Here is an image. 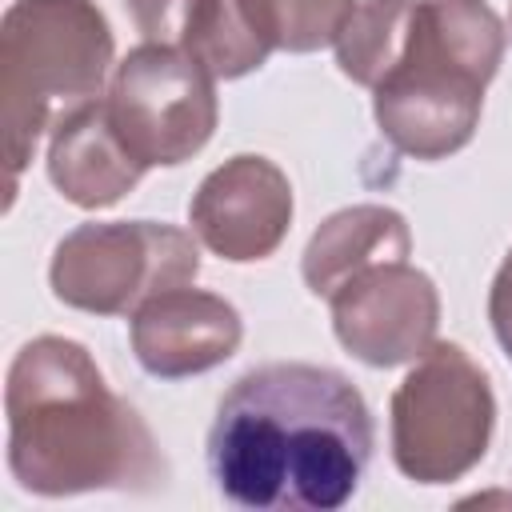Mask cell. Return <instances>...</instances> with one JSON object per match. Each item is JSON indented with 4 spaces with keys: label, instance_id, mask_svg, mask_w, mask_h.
I'll use <instances>...</instances> for the list:
<instances>
[{
    "label": "cell",
    "instance_id": "obj_17",
    "mask_svg": "<svg viewBox=\"0 0 512 512\" xmlns=\"http://www.w3.org/2000/svg\"><path fill=\"white\" fill-rule=\"evenodd\" d=\"M508 32H512V4H508Z\"/></svg>",
    "mask_w": 512,
    "mask_h": 512
},
{
    "label": "cell",
    "instance_id": "obj_5",
    "mask_svg": "<svg viewBox=\"0 0 512 512\" xmlns=\"http://www.w3.org/2000/svg\"><path fill=\"white\" fill-rule=\"evenodd\" d=\"M492 424L488 372L460 344L432 340L392 392V460L412 484H452L488 456Z\"/></svg>",
    "mask_w": 512,
    "mask_h": 512
},
{
    "label": "cell",
    "instance_id": "obj_4",
    "mask_svg": "<svg viewBox=\"0 0 512 512\" xmlns=\"http://www.w3.org/2000/svg\"><path fill=\"white\" fill-rule=\"evenodd\" d=\"M112 28L92 0H12L0 20V128L8 204L60 108L100 96L112 68Z\"/></svg>",
    "mask_w": 512,
    "mask_h": 512
},
{
    "label": "cell",
    "instance_id": "obj_10",
    "mask_svg": "<svg viewBox=\"0 0 512 512\" xmlns=\"http://www.w3.org/2000/svg\"><path fill=\"white\" fill-rule=\"evenodd\" d=\"M244 340L240 312L200 288H168L132 312V352L148 376L184 380L224 364Z\"/></svg>",
    "mask_w": 512,
    "mask_h": 512
},
{
    "label": "cell",
    "instance_id": "obj_8",
    "mask_svg": "<svg viewBox=\"0 0 512 512\" xmlns=\"http://www.w3.org/2000/svg\"><path fill=\"white\" fill-rule=\"evenodd\" d=\"M328 308L336 340L368 368L412 364L436 340L440 324L436 284L408 260L356 272L328 296Z\"/></svg>",
    "mask_w": 512,
    "mask_h": 512
},
{
    "label": "cell",
    "instance_id": "obj_11",
    "mask_svg": "<svg viewBox=\"0 0 512 512\" xmlns=\"http://www.w3.org/2000/svg\"><path fill=\"white\" fill-rule=\"evenodd\" d=\"M148 168L128 152L120 140L108 100H88L80 108H68L48 144V180L56 192L76 208H112L124 200Z\"/></svg>",
    "mask_w": 512,
    "mask_h": 512
},
{
    "label": "cell",
    "instance_id": "obj_6",
    "mask_svg": "<svg viewBox=\"0 0 512 512\" xmlns=\"http://www.w3.org/2000/svg\"><path fill=\"white\" fill-rule=\"evenodd\" d=\"M196 232L160 220L80 224L52 252V292L92 316H132L144 300L196 280Z\"/></svg>",
    "mask_w": 512,
    "mask_h": 512
},
{
    "label": "cell",
    "instance_id": "obj_13",
    "mask_svg": "<svg viewBox=\"0 0 512 512\" xmlns=\"http://www.w3.org/2000/svg\"><path fill=\"white\" fill-rule=\"evenodd\" d=\"M408 252H412V232L396 208L352 204V208L332 212L312 232L300 272H304V284L328 300L356 272L384 264V260H408Z\"/></svg>",
    "mask_w": 512,
    "mask_h": 512
},
{
    "label": "cell",
    "instance_id": "obj_9",
    "mask_svg": "<svg viewBox=\"0 0 512 512\" xmlns=\"http://www.w3.org/2000/svg\"><path fill=\"white\" fill-rule=\"evenodd\" d=\"M292 212L296 204L288 176L268 156L252 152H240L212 168L188 204L196 240L232 264L268 260L284 244Z\"/></svg>",
    "mask_w": 512,
    "mask_h": 512
},
{
    "label": "cell",
    "instance_id": "obj_2",
    "mask_svg": "<svg viewBox=\"0 0 512 512\" xmlns=\"http://www.w3.org/2000/svg\"><path fill=\"white\" fill-rule=\"evenodd\" d=\"M4 412L8 468L32 496L152 492L168 480V460L144 416L68 336H36L16 352Z\"/></svg>",
    "mask_w": 512,
    "mask_h": 512
},
{
    "label": "cell",
    "instance_id": "obj_14",
    "mask_svg": "<svg viewBox=\"0 0 512 512\" xmlns=\"http://www.w3.org/2000/svg\"><path fill=\"white\" fill-rule=\"evenodd\" d=\"M412 16L416 0H360L332 44L340 72L360 88H376L404 56Z\"/></svg>",
    "mask_w": 512,
    "mask_h": 512
},
{
    "label": "cell",
    "instance_id": "obj_15",
    "mask_svg": "<svg viewBox=\"0 0 512 512\" xmlns=\"http://www.w3.org/2000/svg\"><path fill=\"white\" fill-rule=\"evenodd\" d=\"M268 52H320L336 44L356 0H236Z\"/></svg>",
    "mask_w": 512,
    "mask_h": 512
},
{
    "label": "cell",
    "instance_id": "obj_12",
    "mask_svg": "<svg viewBox=\"0 0 512 512\" xmlns=\"http://www.w3.org/2000/svg\"><path fill=\"white\" fill-rule=\"evenodd\" d=\"M124 8L144 40L192 52L216 80H240L268 60V44L248 28L236 0H124Z\"/></svg>",
    "mask_w": 512,
    "mask_h": 512
},
{
    "label": "cell",
    "instance_id": "obj_3",
    "mask_svg": "<svg viewBox=\"0 0 512 512\" xmlns=\"http://www.w3.org/2000/svg\"><path fill=\"white\" fill-rule=\"evenodd\" d=\"M504 40L508 32L484 0H416L404 56L372 88L384 140L412 160L460 152L476 136Z\"/></svg>",
    "mask_w": 512,
    "mask_h": 512
},
{
    "label": "cell",
    "instance_id": "obj_16",
    "mask_svg": "<svg viewBox=\"0 0 512 512\" xmlns=\"http://www.w3.org/2000/svg\"><path fill=\"white\" fill-rule=\"evenodd\" d=\"M488 320L492 332L504 348V356L512 360V252L504 256V264L492 276V292H488Z\"/></svg>",
    "mask_w": 512,
    "mask_h": 512
},
{
    "label": "cell",
    "instance_id": "obj_7",
    "mask_svg": "<svg viewBox=\"0 0 512 512\" xmlns=\"http://www.w3.org/2000/svg\"><path fill=\"white\" fill-rule=\"evenodd\" d=\"M108 116L144 168H176L216 132V76L192 52L144 40L116 64Z\"/></svg>",
    "mask_w": 512,
    "mask_h": 512
},
{
    "label": "cell",
    "instance_id": "obj_1",
    "mask_svg": "<svg viewBox=\"0 0 512 512\" xmlns=\"http://www.w3.org/2000/svg\"><path fill=\"white\" fill-rule=\"evenodd\" d=\"M372 440V412L344 372L264 364L224 392L208 432V468L236 508L336 512L356 496Z\"/></svg>",
    "mask_w": 512,
    "mask_h": 512
}]
</instances>
